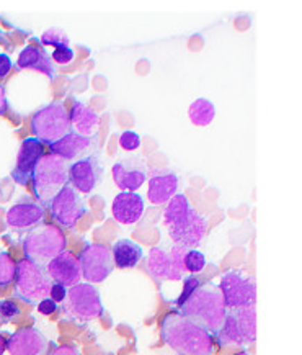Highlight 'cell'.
Wrapping results in <instances>:
<instances>
[{
    "instance_id": "1f68e13d",
    "label": "cell",
    "mask_w": 302,
    "mask_h": 355,
    "mask_svg": "<svg viewBox=\"0 0 302 355\" xmlns=\"http://www.w3.org/2000/svg\"><path fill=\"white\" fill-rule=\"evenodd\" d=\"M51 59H53V62H57V64H69V62L74 59V49H72L71 46L54 49Z\"/></svg>"
},
{
    "instance_id": "e575fe53",
    "label": "cell",
    "mask_w": 302,
    "mask_h": 355,
    "mask_svg": "<svg viewBox=\"0 0 302 355\" xmlns=\"http://www.w3.org/2000/svg\"><path fill=\"white\" fill-rule=\"evenodd\" d=\"M66 293H67L66 286H62V285H59V284H53L51 293H49V298H53L56 303H61V302H64V298H66Z\"/></svg>"
},
{
    "instance_id": "ba28073f",
    "label": "cell",
    "mask_w": 302,
    "mask_h": 355,
    "mask_svg": "<svg viewBox=\"0 0 302 355\" xmlns=\"http://www.w3.org/2000/svg\"><path fill=\"white\" fill-rule=\"evenodd\" d=\"M15 295L26 303H39L51 293L53 280L49 279L44 267L36 266L28 259L17 263L15 272Z\"/></svg>"
},
{
    "instance_id": "74e56055",
    "label": "cell",
    "mask_w": 302,
    "mask_h": 355,
    "mask_svg": "<svg viewBox=\"0 0 302 355\" xmlns=\"http://www.w3.org/2000/svg\"><path fill=\"white\" fill-rule=\"evenodd\" d=\"M7 107H8V102H7L6 87H3V85L0 84V115H3V113L7 112Z\"/></svg>"
},
{
    "instance_id": "7c38bea8",
    "label": "cell",
    "mask_w": 302,
    "mask_h": 355,
    "mask_svg": "<svg viewBox=\"0 0 302 355\" xmlns=\"http://www.w3.org/2000/svg\"><path fill=\"white\" fill-rule=\"evenodd\" d=\"M82 279L89 284H102L113 272L114 262L112 249L107 244H87L79 256Z\"/></svg>"
},
{
    "instance_id": "8fae6325",
    "label": "cell",
    "mask_w": 302,
    "mask_h": 355,
    "mask_svg": "<svg viewBox=\"0 0 302 355\" xmlns=\"http://www.w3.org/2000/svg\"><path fill=\"white\" fill-rule=\"evenodd\" d=\"M221 290L224 303L229 308H245L257 303V280L242 274L240 270H229L222 275Z\"/></svg>"
},
{
    "instance_id": "f1b7e54d",
    "label": "cell",
    "mask_w": 302,
    "mask_h": 355,
    "mask_svg": "<svg viewBox=\"0 0 302 355\" xmlns=\"http://www.w3.org/2000/svg\"><path fill=\"white\" fill-rule=\"evenodd\" d=\"M206 267V257L203 252H199V250H188L185 256V268L186 272H190V274H199L201 270Z\"/></svg>"
},
{
    "instance_id": "2e32d148",
    "label": "cell",
    "mask_w": 302,
    "mask_h": 355,
    "mask_svg": "<svg viewBox=\"0 0 302 355\" xmlns=\"http://www.w3.org/2000/svg\"><path fill=\"white\" fill-rule=\"evenodd\" d=\"M49 149H51V154H56V156L62 157L64 161L76 162L79 159L100 154L98 136H82L72 131L66 138L49 146Z\"/></svg>"
},
{
    "instance_id": "277c9868",
    "label": "cell",
    "mask_w": 302,
    "mask_h": 355,
    "mask_svg": "<svg viewBox=\"0 0 302 355\" xmlns=\"http://www.w3.org/2000/svg\"><path fill=\"white\" fill-rule=\"evenodd\" d=\"M67 248L66 234L62 233L61 227L54 225H38L23 239V252L25 259L36 266H48L53 259L62 254Z\"/></svg>"
},
{
    "instance_id": "ab89813d",
    "label": "cell",
    "mask_w": 302,
    "mask_h": 355,
    "mask_svg": "<svg viewBox=\"0 0 302 355\" xmlns=\"http://www.w3.org/2000/svg\"><path fill=\"white\" fill-rule=\"evenodd\" d=\"M237 355H249L247 352H242V354H237Z\"/></svg>"
},
{
    "instance_id": "484cf974",
    "label": "cell",
    "mask_w": 302,
    "mask_h": 355,
    "mask_svg": "<svg viewBox=\"0 0 302 355\" xmlns=\"http://www.w3.org/2000/svg\"><path fill=\"white\" fill-rule=\"evenodd\" d=\"M190 120L196 126H208L211 125L214 116H216V108L214 103L208 98H196L190 105L188 110Z\"/></svg>"
},
{
    "instance_id": "8992f818",
    "label": "cell",
    "mask_w": 302,
    "mask_h": 355,
    "mask_svg": "<svg viewBox=\"0 0 302 355\" xmlns=\"http://www.w3.org/2000/svg\"><path fill=\"white\" fill-rule=\"evenodd\" d=\"M31 131L35 135L33 138L48 146L57 143L69 133H72L71 118L64 103L53 102L36 112L31 118Z\"/></svg>"
},
{
    "instance_id": "d590c367",
    "label": "cell",
    "mask_w": 302,
    "mask_h": 355,
    "mask_svg": "<svg viewBox=\"0 0 302 355\" xmlns=\"http://www.w3.org/2000/svg\"><path fill=\"white\" fill-rule=\"evenodd\" d=\"M48 355H82V354L79 352V349H77L76 345L66 344V345H57V347H54L53 352Z\"/></svg>"
},
{
    "instance_id": "d6a6232c",
    "label": "cell",
    "mask_w": 302,
    "mask_h": 355,
    "mask_svg": "<svg viewBox=\"0 0 302 355\" xmlns=\"http://www.w3.org/2000/svg\"><path fill=\"white\" fill-rule=\"evenodd\" d=\"M201 284V280H199V277H195V275H191V277H185V279H183V293L180 295V297H178V300L175 302V304H180L183 300H185L186 297H188V295L191 293V291H193L196 286H198Z\"/></svg>"
},
{
    "instance_id": "30bf717a",
    "label": "cell",
    "mask_w": 302,
    "mask_h": 355,
    "mask_svg": "<svg viewBox=\"0 0 302 355\" xmlns=\"http://www.w3.org/2000/svg\"><path fill=\"white\" fill-rule=\"evenodd\" d=\"M188 250L178 248L173 244L172 249L152 248L148 256V270L159 284L166 280H183L185 279V256Z\"/></svg>"
},
{
    "instance_id": "44dd1931",
    "label": "cell",
    "mask_w": 302,
    "mask_h": 355,
    "mask_svg": "<svg viewBox=\"0 0 302 355\" xmlns=\"http://www.w3.org/2000/svg\"><path fill=\"white\" fill-rule=\"evenodd\" d=\"M178 192V175L172 171H154L149 179L148 197L150 203H168Z\"/></svg>"
},
{
    "instance_id": "cb8c5ba5",
    "label": "cell",
    "mask_w": 302,
    "mask_h": 355,
    "mask_svg": "<svg viewBox=\"0 0 302 355\" xmlns=\"http://www.w3.org/2000/svg\"><path fill=\"white\" fill-rule=\"evenodd\" d=\"M69 118H71L72 131H74V133L82 136L97 135L100 126V116L97 115V112L87 105V103L76 102L71 113H69Z\"/></svg>"
},
{
    "instance_id": "5b68a950",
    "label": "cell",
    "mask_w": 302,
    "mask_h": 355,
    "mask_svg": "<svg viewBox=\"0 0 302 355\" xmlns=\"http://www.w3.org/2000/svg\"><path fill=\"white\" fill-rule=\"evenodd\" d=\"M69 166L71 162L64 161L56 154H46L36 164L31 184L36 195V202L44 205L51 203V200L61 192L64 185L69 184Z\"/></svg>"
},
{
    "instance_id": "603a6c76",
    "label": "cell",
    "mask_w": 302,
    "mask_h": 355,
    "mask_svg": "<svg viewBox=\"0 0 302 355\" xmlns=\"http://www.w3.org/2000/svg\"><path fill=\"white\" fill-rule=\"evenodd\" d=\"M17 64L20 69L38 71L41 74L48 76L49 79H54V76H56V66L43 46L28 44V46L23 48L21 53L18 54Z\"/></svg>"
},
{
    "instance_id": "3957f363",
    "label": "cell",
    "mask_w": 302,
    "mask_h": 355,
    "mask_svg": "<svg viewBox=\"0 0 302 355\" xmlns=\"http://www.w3.org/2000/svg\"><path fill=\"white\" fill-rule=\"evenodd\" d=\"M177 306L180 315L204 327L211 334H217L221 331L227 315V306L224 303L219 285H214L211 282L199 284Z\"/></svg>"
},
{
    "instance_id": "83f0119b",
    "label": "cell",
    "mask_w": 302,
    "mask_h": 355,
    "mask_svg": "<svg viewBox=\"0 0 302 355\" xmlns=\"http://www.w3.org/2000/svg\"><path fill=\"white\" fill-rule=\"evenodd\" d=\"M41 44L43 46H53L54 49L57 48H64V46H71V40L69 36L64 33L61 28H51L46 30L43 35H41Z\"/></svg>"
},
{
    "instance_id": "8d00e7d4",
    "label": "cell",
    "mask_w": 302,
    "mask_h": 355,
    "mask_svg": "<svg viewBox=\"0 0 302 355\" xmlns=\"http://www.w3.org/2000/svg\"><path fill=\"white\" fill-rule=\"evenodd\" d=\"M12 69V59L8 54L0 53V79H6Z\"/></svg>"
},
{
    "instance_id": "5bb4252c",
    "label": "cell",
    "mask_w": 302,
    "mask_h": 355,
    "mask_svg": "<svg viewBox=\"0 0 302 355\" xmlns=\"http://www.w3.org/2000/svg\"><path fill=\"white\" fill-rule=\"evenodd\" d=\"M103 175V166L100 154L79 159L69 166V185H72L79 193L94 192Z\"/></svg>"
},
{
    "instance_id": "6da1fadb",
    "label": "cell",
    "mask_w": 302,
    "mask_h": 355,
    "mask_svg": "<svg viewBox=\"0 0 302 355\" xmlns=\"http://www.w3.org/2000/svg\"><path fill=\"white\" fill-rule=\"evenodd\" d=\"M163 221L173 244L185 250L199 248L208 230L206 218L191 207L183 193H177L168 202L163 211Z\"/></svg>"
},
{
    "instance_id": "7402d4cb",
    "label": "cell",
    "mask_w": 302,
    "mask_h": 355,
    "mask_svg": "<svg viewBox=\"0 0 302 355\" xmlns=\"http://www.w3.org/2000/svg\"><path fill=\"white\" fill-rule=\"evenodd\" d=\"M112 211L114 220L121 225H134L144 213V200L136 192H121L113 200Z\"/></svg>"
},
{
    "instance_id": "4dcf8cb0",
    "label": "cell",
    "mask_w": 302,
    "mask_h": 355,
    "mask_svg": "<svg viewBox=\"0 0 302 355\" xmlns=\"http://www.w3.org/2000/svg\"><path fill=\"white\" fill-rule=\"evenodd\" d=\"M120 146L125 151H136L141 146V136L136 131H123L120 136Z\"/></svg>"
},
{
    "instance_id": "d6986e66",
    "label": "cell",
    "mask_w": 302,
    "mask_h": 355,
    "mask_svg": "<svg viewBox=\"0 0 302 355\" xmlns=\"http://www.w3.org/2000/svg\"><path fill=\"white\" fill-rule=\"evenodd\" d=\"M44 156L43 143L36 138H26L20 146L15 167L12 171V177L17 184L26 185L31 180L33 171L39 159Z\"/></svg>"
},
{
    "instance_id": "ffe728a7",
    "label": "cell",
    "mask_w": 302,
    "mask_h": 355,
    "mask_svg": "<svg viewBox=\"0 0 302 355\" xmlns=\"http://www.w3.org/2000/svg\"><path fill=\"white\" fill-rule=\"evenodd\" d=\"M46 272H48L49 279L54 284H59L66 288H71L77 284H80L82 272H80V263L74 254L64 250L62 254H59L56 259H53L51 262L46 266Z\"/></svg>"
},
{
    "instance_id": "836d02e7",
    "label": "cell",
    "mask_w": 302,
    "mask_h": 355,
    "mask_svg": "<svg viewBox=\"0 0 302 355\" xmlns=\"http://www.w3.org/2000/svg\"><path fill=\"white\" fill-rule=\"evenodd\" d=\"M56 309H57V303L49 297L41 300V302L38 303V311L41 313V315H48L49 316V315H53Z\"/></svg>"
},
{
    "instance_id": "9c48e42d",
    "label": "cell",
    "mask_w": 302,
    "mask_h": 355,
    "mask_svg": "<svg viewBox=\"0 0 302 355\" xmlns=\"http://www.w3.org/2000/svg\"><path fill=\"white\" fill-rule=\"evenodd\" d=\"M217 338L224 344H251L257 338V309L255 304L245 308H229Z\"/></svg>"
},
{
    "instance_id": "4fadbf2b",
    "label": "cell",
    "mask_w": 302,
    "mask_h": 355,
    "mask_svg": "<svg viewBox=\"0 0 302 355\" xmlns=\"http://www.w3.org/2000/svg\"><path fill=\"white\" fill-rule=\"evenodd\" d=\"M48 207L51 210L53 220L66 227L76 226L77 221L82 220V216L87 213L85 200L69 184L62 187L61 192L51 200Z\"/></svg>"
},
{
    "instance_id": "ac0fdd59",
    "label": "cell",
    "mask_w": 302,
    "mask_h": 355,
    "mask_svg": "<svg viewBox=\"0 0 302 355\" xmlns=\"http://www.w3.org/2000/svg\"><path fill=\"white\" fill-rule=\"evenodd\" d=\"M44 218V207L36 200L30 197H21L18 202L13 205L10 210L7 211L6 221L7 225L13 230L25 231L33 230L38 226Z\"/></svg>"
},
{
    "instance_id": "f546056e",
    "label": "cell",
    "mask_w": 302,
    "mask_h": 355,
    "mask_svg": "<svg viewBox=\"0 0 302 355\" xmlns=\"http://www.w3.org/2000/svg\"><path fill=\"white\" fill-rule=\"evenodd\" d=\"M20 315V308L12 300H0V320L2 322L12 321L13 318Z\"/></svg>"
},
{
    "instance_id": "d4e9b609",
    "label": "cell",
    "mask_w": 302,
    "mask_h": 355,
    "mask_svg": "<svg viewBox=\"0 0 302 355\" xmlns=\"http://www.w3.org/2000/svg\"><path fill=\"white\" fill-rule=\"evenodd\" d=\"M112 254L114 266L120 268H134L144 257L143 248L131 239H118Z\"/></svg>"
},
{
    "instance_id": "7a4b0ae2",
    "label": "cell",
    "mask_w": 302,
    "mask_h": 355,
    "mask_svg": "<svg viewBox=\"0 0 302 355\" xmlns=\"http://www.w3.org/2000/svg\"><path fill=\"white\" fill-rule=\"evenodd\" d=\"M160 334L163 343L180 355H213L214 352L211 332L178 311H170L163 316Z\"/></svg>"
},
{
    "instance_id": "9a60e30c",
    "label": "cell",
    "mask_w": 302,
    "mask_h": 355,
    "mask_svg": "<svg viewBox=\"0 0 302 355\" xmlns=\"http://www.w3.org/2000/svg\"><path fill=\"white\" fill-rule=\"evenodd\" d=\"M114 185L121 192H136L148 180V166L141 156H131L116 162L112 169Z\"/></svg>"
},
{
    "instance_id": "52a82bcc",
    "label": "cell",
    "mask_w": 302,
    "mask_h": 355,
    "mask_svg": "<svg viewBox=\"0 0 302 355\" xmlns=\"http://www.w3.org/2000/svg\"><path fill=\"white\" fill-rule=\"evenodd\" d=\"M62 313L69 320L89 322L97 320L103 313L100 291L91 284H77L67 288L62 302Z\"/></svg>"
},
{
    "instance_id": "e0dca14e",
    "label": "cell",
    "mask_w": 302,
    "mask_h": 355,
    "mask_svg": "<svg viewBox=\"0 0 302 355\" xmlns=\"http://www.w3.org/2000/svg\"><path fill=\"white\" fill-rule=\"evenodd\" d=\"M7 350L10 355H48L49 340L36 327H23L8 338Z\"/></svg>"
},
{
    "instance_id": "4316f807",
    "label": "cell",
    "mask_w": 302,
    "mask_h": 355,
    "mask_svg": "<svg viewBox=\"0 0 302 355\" xmlns=\"http://www.w3.org/2000/svg\"><path fill=\"white\" fill-rule=\"evenodd\" d=\"M17 262L8 252H0V286L10 285L15 280Z\"/></svg>"
},
{
    "instance_id": "f35d334b",
    "label": "cell",
    "mask_w": 302,
    "mask_h": 355,
    "mask_svg": "<svg viewBox=\"0 0 302 355\" xmlns=\"http://www.w3.org/2000/svg\"><path fill=\"white\" fill-rule=\"evenodd\" d=\"M7 343H8V338H7L6 334H3V332H0V355L6 354Z\"/></svg>"
}]
</instances>
